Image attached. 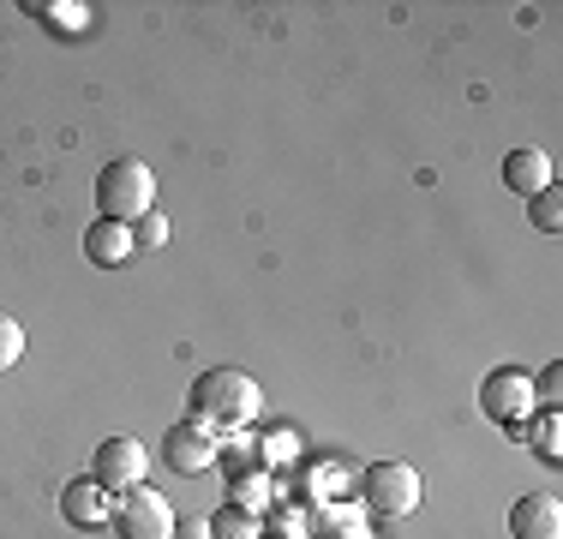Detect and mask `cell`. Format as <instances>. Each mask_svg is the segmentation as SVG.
<instances>
[{
	"label": "cell",
	"mask_w": 563,
	"mask_h": 539,
	"mask_svg": "<svg viewBox=\"0 0 563 539\" xmlns=\"http://www.w3.org/2000/svg\"><path fill=\"white\" fill-rule=\"evenodd\" d=\"M97 210H102V222H139V216H151L156 210V174L144 168L139 156H114V162H102V174H97Z\"/></svg>",
	"instance_id": "7a4b0ae2"
},
{
	"label": "cell",
	"mask_w": 563,
	"mask_h": 539,
	"mask_svg": "<svg viewBox=\"0 0 563 539\" xmlns=\"http://www.w3.org/2000/svg\"><path fill=\"white\" fill-rule=\"evenodd\" d=\"M258 443H264V450H258V462H264V468H276V462H294V450H300V438H294L288 426H282V431H271V438H258Z\"/></svg>",
	"instance_id": "e0dca14e"
},
{
	"label": "cell",
	"mask_w": 563,
	"mask_h": 539,
	"mask_svg": "<svg viewBox=\"0 0 563 539\" xmlns=\"http://www.w3.org/2000/svg\"><path fill=\"white\" fill-rule=\"evenodd\" d=\"M186 402H192L186 420H198L210 431H240L264 408V389H258V377H246L240 366H210V372L192 377V396Z\"/></svg>",
	"instance_id": "6da1fadb"
},
{
	"label": "cell",
	"mask_w": 563,
	"mask_h": 539,
	"mask_svg": "<svg viewBox=\"0 0 563 539\" xmlns=\"http://www.w3.org/2000/svg\"><path fill=\"white\" fill-rule=\"evenodd\" d=\"M234 504L258 516V509L271 504V480H264V474H246V480H234Z\"/></svg>",
	"instance_id": "2e32d148"
},
{
	"label": "cell",
	"mask_w": 563,
	"mask_h": 539,
	"mask_svg": "<svg viewBox=\"0 0 563 539\" xmlns=\"http://www.w3.org/2000/svg\"><path fill=\"white\" fill-rule=\"evenodd\" d=\"M516 438H533V450H540L545 462H558V414H545V420L516 426Z\"/></svg>",
	"instance_id": "9a60e30c"
},
{
	"label": "cell",
	"mask_w": 563,
	"mask_h": 539,
	"mask_svg": "<svg viewBox=\"0 0 563 539\" xmlns=\"http://www.w3.org/2000/svg\"><path fill=\"white\" fill-rule=\"evenodd\" d=\"M509 539H563V497L528 492L509 504Z\"/></svg>",
	"instance_id": "ba28073f"
},
{
	"label": "cell",
	"mask_w": 563,
	"mask_h": 539,
	"mask_svg": "<svg viewBox=\"0 0 563 539\" xmlns=\"http://www.w3.org/2000/svg\"><path fill=\"white\" fill-rule=\"evenodd\" d=\"M217 450H222V438L210 426H198V420H180V426H168V438H163V462L174 468V474H205L210 462H217Z\"/></svg>",
	"instance_id": "52a82bcc"
},
{
	"label": "cell",
	"mask_w": 563,
	"mask_h": 539,
	"mask_svg": "<svg viewBox=\"0 0 563 539\" xmlns=\"http://www.w3.org/2000/svg\"><path fill=\"white\" fill-rule=\"evenodd\" d=\"M360 492H366V504L378 509V516H408V509H420V474H413L408 462H372L366 480H360Z\"/></svg>",
	"instance_id": "5b68a950"
},
{
	"label": "cell",
	"mask_w": 563,
	"mask_h": 539,
	"mask_svg": "<svg viewBox=\"0 0 563 539\" xmlns=\"http://www.w3.org/2000/svg\"><path fill=\"white\" fill-rule=\"evenodd\" d=\"M90 480H97L109 497L132 492V485H144V443H139V438H109V443H97Z\"/></svg>",
	"instance_id": "8992f818"
},
{
	"label": "cell",
	"mask_w": 563,
	"mask_h": 539,
	"mask_svg": "<svg viewBox=\"0 0 563 539\" xmlns=\"http://www.w3.org/2000/svg\"><path fill=\"white\" fill-rule=\"evenodd\" d=\"M533 402H545V414H558V402H563V366H545L540 377H533Z\"/></svg>",
	"instance_id": "d6986e66"
},
{
	"label": "cell",
	"mask_w": 563,
	"mask_h": 539,
	"mask_svg": "<svg viewBox=\"0 0 563 539\" xmlns=\"http://www.w3.org/2000/svg\"><path fill=\"white\" fill-rule=\"evenodd\" d=\"M205 534L210 539H258V516H252V509H240V504H222L217 516L205 521Z\"/></svg>",
	"instance_id": "7c38bea8"
},
{
	"label": "cell",
	"mask_w": 563,
	"mask_h": 539,
	"mask_svg": "<svg viewBox=\"0 0 563 539\" xmlns=\"http://www.w3.org/2000/svg\"><path fill=\"white\" fill-rule=\"evenodd\" d=\"M174 539H210V534H205V521H192V528H174Z\"/></svg>",
	"instance_id": "ffe728a7"
},
{
	"label": "cell",
	"mask_w": 563,
	"mask_h": 539,
	"mask_svg": "<svg viewBox=\"0 0 563 539\" xmlns=\"http://www.w3.org/2000/svg\"><path fill=\"white\" fill-rule=\"evenodd\" d=\"M528 222L540 228V234H558V228H563V193H558V180L545 186V193L528 198Z\"/></svg>",
	"instance_id": "4fadbf2b"
},
{
	"label": "cell",
	"mask_w": 563,
	"mask_h": 539,
	"mask_svg": "<svg viewBox=\"0 0 563 539\" xmlns=\"http://www.w3.org/2000/svg\"><path fill=\"white\" fill-rule=\"evenodd\" d=\"M132 246H139V252H163L168 246V216L163 210L139 216V222H132Z\"/></svg>",
	"instance_id": "5bb4252c"
},
{
	"label": "cell",
	"mask_w": 563,
	"mask_h": 539,
	"mask_svg": "<svg viewBox=\"0 0 563 539\" xmlns=\"http://www.w3.org/2000/svg\"><path fill=\"white\" fill-rule=\"evenodd\" d=\"M504 186H509L516 198L545 193V186H552V156H545V151H533V144L509 151V156H504Z\"/></svg>",
	"instance_id": "30bf717a"
},
{
	"label": "cell",
	"mask_w": 563,
	"mask_h": 539,
	"mask_svg": "<svg viewBox=\"0 0 563 539\" xmlns=\"http://www.w3.org/2000/svg\"><path fill=\"white\" fill-rule=\"evenodd\" d=\"M114 539H174V509L163 492L151 485H132V492L114 497V516H109Z\"/></svg>",
	"instance_id": "3957f363"
},
{
	"label": "cell",
	"mask_w": 563,
	"mask_h": 539,
	"mask_svg": "<svg viewBox=\"0 0 563 539\" xmlns=\"http://www.w3.org/2000/svg\"><path fill=\"white\" fill-rule=\"evenodd\" d=\"M132 252H139V246H132V228L126 222H102V216H97V222H90V234H85V258L90 264H126L132 258Z\"/></svg>",
	"instance_id": "8fae6325"
},
{
	"label": "cell",
	"mask_w": 563,
	"mask_h": 539,
	"mask_svg": "<svg viewBox=\"0 0 563 539\" xmlns=\"http://www.w3.org/2000/svg\"><path fill=\"white\" fill-rule=\"evenodd\" d=\"M19 360H24V330H19V318L0 312V372L19 366Z\"/></svg>",
	"instance_id": "ac0fdd59"
},
{
	"label": "cell",
	"mask_w": 563,
	"mask_h": 539,
	"mask_svg": "<svg viewBox=\"0 0 563 539\" xmlns=\"http://www.w3.org/2000/svg\"><path fill=\"white\" fill-rule=\"evenodd\" d=\"M479 408L492 414L498 426H528L533 420V377L521 372V366H498V372H486V384H479Z\"/></svg>",
	"instance_id": "277c9868"
},
{
	"label": "cell",
	"mask_w": 563,
	"mask_h": 539,
	"mask_svg": "<svg viewBox=\"0 0 563 539\" xmlns=\"http://www.w3.org/2000/svg\"><path fill=\"white\" fill-rule=\"evenodd\" d=\"M60 516H66V528H109V516H114V497L102 492L97 480H66L60 485Z\"/></svg>",
	"instance_id": "9c48e42d"
}]
</instances>
